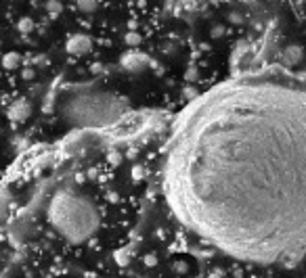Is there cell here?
<instances>
[{"mask_svg":"<svg viewBox=\"0 0 306 278\" xmlns=\"http://www.w3.org/2000/svg\"><path fill=\"white\" fill-rule=\"evenodd\" d=\"M174 216L216 251L285 263L306 251V86L235 82L193 107L166 161Z\"/></svg>","mask_w":306,"mask_h":278,"instance_id":"cell-1","label":"cell"},{"mask_svg":"<svg viewBox=\"0 0 306 278\" xmlns=\"http://www.w3.org/2000/svg\"><path fill=\"white\" fill-rule=\"evenodd\" d=\"M44 222L53 236L65 245H88L103 226L101 205L80 182L55 190L44 205Z\"/></svg>","mask_w":306,"mask_h":278,"instance_id":"cell-2","label":"cell"}]
</instances>
